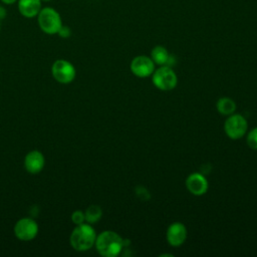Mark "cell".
Returning a JSON list of instances; mask_svg holds the SVG:
<instances>
[{"label":"cell","mask_w":257,"mask_h":257,"mask_svg":"<svg viewBox=\"0 0 257 257\" xmlns=\"http://www.w3.org/2000/svg\"><path fill=\"white\" fill-rule=\"evenodd\" d=\"M94 246L101 256L115 257L122 250L123 239L117 233L106 230L96 236Z\"/></svg>","instance_id":"cell-1"},{"label":"cell","mask_w":257,"mask_h":257,"mask_svg":"<svg viewBox=\"0 0 257 257\" xmlns=\"http://www.w3.org/2000/svg\"><path fill=\"white\" fill-rule=\"evenodd\" d=\"M96 233L89 223L76 225L70 234L69 242L71 247L79 252L89 250L95 243Z\"/></svg>","instance_id":"cell-2"},{"label":"cell","mask_w":257,"mask_h":257,"mask_svg":"<svg viewBox=\"0 0 257 257\" xmlns=\"http://www.w3.org/2000/svg\"><path fill=\"white\" fill-rule=\"evenodd\" d=\"M36 17L39 28L48 35L57 34L58 30L62 26V19L60 14L52 7L41 8Z\"/></svg>","instance_id":"cell-3"},{"label":"cell","mask_w":257,"mask_h":257,"mask_svg":"<svg viewBox=\"0 0 257 257\" xmlns=\"http://www.w3.org/2000/svg\"><path fill=\"white\" fill-rule=\"evenodd\" d=\"M153 83L160 90L168 91L176 87L178 78L174 70L167 65H161L153 72Z\"/></svg>","instance_id":"cell-4"},{"label":"cell","mask_w":257,"mask_h":257,"mask_svg":"<svg viewBox=\"0 0 257 257\" xmlns=\"http://www.w3.org/2000/svg\"><path fill=\"white\" fill-rule=\"evenodd\" d=\"M53 78L62 84L70 83L75 78V68L73 64L65 59H57L51 66Z\"/></svg>","instance_id":"cell-5"},{"label":"cell","mask_w":257,"mask_h":257,"mask_svg":"<svg viewBox=\"0 0 257 257\" xmlns=\"http://www.w3.org/2000/svg\"><path fill=\"white\" fill-rule=\"evenodd\" d=\"M247 127L248 123L246 118L238 113L230 114L224 123L225 133L232 140H239L244 137Z\"/></svg>","instance_id":"cell-6"},{"label":"cell","mask_w":257,"mask_h":257,"mask_svg":"<svg viewBox=\"0 0 257 257\" xmlns=\"http://www.w3.org/2000/svg\"><path fill=\"white\" fill-rule=\"evenodd\" d=\"M38 225L32 218H22L14 226V234L21 241H30L36 237Z\"/></svg>","instance_id":"cell-7"},{"label":"cell","mask_w":257,"mask_h":257,"mask_svg":"<svg viewBox=\"0 0 257 257\" xmlns=\"http://www.w3.org/2000/svg\"><path fill=\"white\" fill-rule=\"evenodd\" d=\"M130 67L136 76L148 77L155 71V62L146 55H139L132 60Z\"/></svg>","instance_id":"cell-8"},{"label":"cell","mask_w":257,"mask_h":257,"mask_svg":"<svg viewBox=\"0 0 257 257\" xmlns=\"http://www.w3.org/2000/svg\"><path fill=\"white\" fill-rule=\"evenodd\" d=\"M166 237L171 246L178 247L185 242L187 238V229L183 223L174 222L168 227Z\"/></svg>","instance_id":"cell-9"},{"label":"cell","mask_w":257,"mask_h":257,"mask_svg":"<svg viewBox=\"0 0 257 257\" xmlns=\"http://www.w3.org/2000/svg\"><path fill=\"white\" fill-rule=\"evenodd\" d=\"M186 187L191 194L202 196L208 190V181L202 174L193 173L186 179Z\"/></svg>","instance_id":"cell-10"},{"label":"cell","mask_w":257,"mask_h":257,"mask_svg":"<svg viewBox=\"0 0 257 257\" xmlns=\"http://www.w3.org/2000/svg\"><path fill=\"white\" fill-rule=\"evenodd\" d=\"M45 164L44 156L37 150L30 151L24 159V167L30 174H38L43 170Z\"/></svg>","instance_id":"cell-11"},{"label":"cell","mask_w":257,"mask_h":257,"mask_svg":"<svg viewBox=\"0 0 257 257\" xmlns=\"http://www.w3.org/2000/svg\"><path fill=\"white\" fill-rule=\"evenodd\" d=\"M19 13L26 18H33L38 15L42 8L41 0H17Z\"/></svg>","instance_id":"cell-12"},{"label":"cell","mask_w":257,"mask_h":257,"mask_svg":"<svg viewBox=\"0 0 257 257\" xmlns=\"http://www.w3.org/2000/svg\"><path fill=\"white\" fill-rule=\"evenodd\" d=\"M217 110L223 115H230L236 110V103L229 97H221L217 101Z\"/></svg>","instance_id":"cell-13"},{"label":"cell","mask_w":257,"mask_h":257,"mask_svg":"<svg viewBox=\"0 0 257 257\" xmlns=\"http://www.w3.org/2000/svg\"><path fill=\"white\" fill-rule=\"evenodd\" d=\"M169 52L168 50L161 45L155 46L151 52V58L155 62V64L158 65H166L168 59H169Z\"/></svg>","instance_id":"cell-14"},{"label":"cell","mask_w":257,"mask_h":257,"mask_svg":"<svg viewBox=\"0 0 257 257\" xmlns=\"http://www.w3.org/2000/svg\"><path fill=\"white\" fill-rule=\"evenodd\" d=\"M84 215H85V221L89 224H92L97 222L101 218L102 210L97 205H91L85 210Z\"/></svg>","instance_id":"cell-15"},{"label":"cell","mask_w":257,"mask_h":257,"mask_svg":"<svg viewBox=\"0 0 257 257\" xmlns=\"http://www.w3.org/2000/svg\"><path fill=\"white\" fill-rule=\"evenodd\" d=\"M247 145L251 149L257 150V126L249 132L247 136Z\"/></svg>","instance_id":"cell-16"},{"label":"cell","mask_w":257,"mask_h":257,"mask_svg":"<svg viewBox=\"0 0 257 257\" xmlns=\"http://www.w3.org/2000/svg\"><path fill=\"white\" fill-rule=\"evenodd\" d=\"M71 221L75 224V225H79V224H82L84 223L85 221V215H84V212L80 211V210H76L72 213L71 215Z\"/></svg>","instance_id":"cell-17"},{"label":"cell","mask_w":257,"mask_h":257,"mask_svg":"<svg viewBox=\"0 0 257 257\" xmlns=\"http://www.w3.org/2000/svg\"><path fill=\"white\" fill-rule=\"evenodd\" d=\"M57 34L61 37V38H68L70 35H71V30L68 26L66 25H63L60 27V29L58 30Z\"/></svg>","instance_id":"cell-18"},{"label":"cell","mask_w":257,"mask_h":257,"mask_svg":"<svg viewBox=\"0 0 257 257\" xmlns=\"http://www.w3.org/2000/svg\"><path fill=\"white\" fill-rule=\"evenodd\" d=\"M6 15H7V11H6V9H5L3 6H1V5H0V21H1V20H3V19L6 17Z\"/></svg>","instance_id":"cell-19"},{"label":"cell","mask_w":257,"mask_h":257,"mask_svg":"<svg viewBox=\"0 0 257 257\" xmlns=\"http://www.w3.org/2000/svg\"><path fill=\"white\" fill-rule=\"evenodd\" d=\"M2 3L4 4H8V5H11V4H14L15 2H17V0H1Z\"/></svg>","instance_id":"cell-20"},{"label":"cell","mask_w":257,"mask_h":257,"mask_svg":"<svg viewBox=\"0 0 257 257\" xmlns=\"http://www.w3.org/2000/svg\"><path fill=\"white\" fill-rule=\"evenodd\" d=\"M42 2H50V1H52V0H41Z\"/></svg>","instance_id":"cell-21"},{"label":"cell","mask_w":257,"mask_h":257,"mask_svg":"<svg viewBox=\"0 0 257 257\" xmlns=\"http://www.w3.org/2000/svg\"><path fill=\"white\" fill-rule=\"evenodd\" d=\"M0 29H1V25H0Z\"/></svg>","instance_id":"cell-22"}]
</instances>
